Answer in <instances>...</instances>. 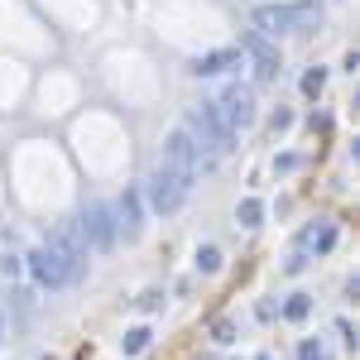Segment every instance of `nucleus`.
<instances>
[{
    "label": "nucleus",
    "mask_w": 360,
    "mask_h": 360,
    "mask_svg": "<svg viewBox=\"0 0 360 360\" xmlns=\"http://www.w3.org/2000/svg\"><path fill=\"white\" fill-rule=\"evenodd\" d=\"M178 130H183V135L193 139V149H197V164H202V168H212V164H217V159L226 154V149L236 144V135H231V130H226L221 120L212 115V101H202V106H193V111L183 115V125H178Z\"/></svg>",
    "instance_id": "nucleus-1"
},
{
    "label": "nucleus",
    "mask_w": 360,
    "mask_h": 360,
    "mask_svg": "<svg viewBox=\"0 0 360 360\" xmlns=\"http://www.w3.org/2000/svg\"><path fill=\"white\" fill-rule=\"evenodd\" d=\"M322 20V10L303 0V5H259L255 10V29L264 34V39H278V34H307V29H317Z\"/></svg>",
    "instance_id": "nucleus-2"
},
{
    "label": "nucleus",
    "mask_w": 360,
    "mask_h": 360,
    "mask_svg": "<svg viewBox=\"0 0 360 360\" xmlns=\"http://www.w3.org/2000/svg\"><path fill=\"white\" fill-rule=\"evenodd\" d=\"M139 197H149V207H154L159 217H168V212H178V207H183V197H188V183L159 164V168H149V178H144Z\"/></svg>",
    "instance_id": "nucleus-3"
},
{
    "label": "nucleus",
    "mask_w": 360,
    "mask_h": 360,
    "mask_svg": "<svg viewBox=\"0 0 360 360\" xmlns=\"http://www.w3.org/2000/svg\"><path fill=\"white\" fill-rule=\"evenodd\" d=\"M212 115L221 120L231 135H240L250 120H255V91H250V86H240V82H236V86H226L221 96L212 101Z\"/></svg>",
    "instance_id": "nucleus-4"
},
{
    "label": "nucleus",
    "mask_w": 360,
    "mask_h": 360,
    "mask_svg": "<svg viewBox=\"0 0 360 360\" xmlns=\"http://www.w3.org/2000/svg\"><path fill=\"white\" fill-rule=\"evenodd\" d=\"M25 269L34 274L39 288H68V283H77V274L68 269V259H63L58 250H49V245L29 250V255H25Z\"/></svg>",
    "instance_id": "nucleus-5"
},
{
    "label": "nucleus",
    "mask_w": 360,
    "mask_h": 360,
    "mask_svg": "<svg viewBox=\"0 0 360 360\" xmlns=\"http://www.w3.org/2000/svg\"><path fill=\"white\" fill-rule=\"evenodd\" d=\"M77 231H82L86 250H111L115 240H120V236H115V217H111L106 202H86L82 217H77Z\"/></svg>",
    "instance_id": "nucleus-6"
},
{
    "label": "nucleus",
    "mask_w": 360,
    "mask_h": 360,
    "mask_svg": "<svg viewBox=\"0 0 360 360\" xmlns=\"http://www.w3.org/2000/svg\"><path fill=\"white\" fill-rule=\"evenodd\" d=\"M164 168L168 173H178L188 188L197 183V173H202V164H197V149H193V139L183 135V130H173V135L164 139Z\"/></svg>",
    "instance_id": "nucleus-7"
},
{
    "label": "nucleus",
    "mask_w": 360,
    "mask_h": 360,
    "mask_svg": "<svg viewBox=\"0 0 360 360\" xmlns=\"http://www.w3.org/2000/svg\"><path fill=\"white\" fill-rule=\"evenodd\" d=\"M49 250H58L63 259H68V269L82 278L86 274V240H82V231H77V221H63L58 231H49V240H44Z\"/></svg>",
    "instance_id": "nucleus-8"
},
{
    "label": "nucleus",
    "mask_w": 360,
    "mask_h": 360,
    "mask_svg": "<svg viewBox=\"0 0 360 360\" xmlns=\"http://www.w3.org/2000/svg\"><path fill=\"white\" fill-rule=\"evenodd\" d=\"M111 217H115V236H125V240L144 236V197H139V188H125V193L115 197Z\"/></svg>",
    "instance_id": "nucleus-9"
},
{
    "label": "nucleus",
    "mask_w": 360,
    "mask_h": 360,
    "mask_svg": "<svg viewBox=\"0 0 360 360\" xmlns=\"http://www.w3.org/2000/svg\"><path fill=\"white\" fill-rule=\"evenodd\" d=\"M240 53H250V63H255V77H259V82H274L278 68H283V63H278V49L264 39V34H259V29H245Z\"/></svg>",
    "instance_id": "nucleus-10"
},
{
    "label": "nucleus",
    "mask_w": 360,
    "mask_h": 360,
    "mask_svg": "<svg viewBox=\"0 0 360 360\" xmlns=\"http://www.w3.org/2000/svg\"><path fill=\"white\" fill-rule=\"evenodd\" d=\"M336 245V221H312L303 226V236H298V255H327V250Z\"/></svg>",
    "instance_id": "nucleus-11"
},
{
    "label": "nucleus",
    "mask_w": 360,
    "mask_h": 360,
    "mask_svg": "<svg viewBox=\"0 0 360 360\" xmlns=\"http://www.w3.org/2000/svg\"><path fill=\"white\" fill-rule=\"evenodd\" d=\"M231 68H240V53H236V49H217V53L193 58V77H221Z\"/></svg>",
    "instance_id": "nucleus-12"
},
{
    "label": "nucleus",
    "mask_w": 360,
    "mask_h": 360,
    "mask_svg": "<svg viewBox=\"0 0 360 360\" xmlns=\"http://www.w3.org/2000/svg\"><path fill=\"white\" fill-rule=\"evenodd\" d=\"M149 341H154V332H149V327H130V332L120 336V351H125V356H139Z\"/></svg>",
    "instance_id": "nucleus-13"
},
{
    "label": "nucleus",
    "mask_w": 360,
    "mask_h": 360,
    "mask_svg": "<svg viewBox=\"0 0 360 360\" xmlns=\"http://www.w3.org/2000/svg\"><path fill=\"white\" fill-rule=\"evenodd\" d=\"M236 221L240 226H259L264 221V202H259V197H245V202L236 207Z\"/></svg>",
    "instance_id": "nucleus-14"
},
{
    "label": "nucleus",
    "mask_w": 360,
    "mask_h": 360,
    "mask_svg": "<svg viewBox=\"0 0 360 360\" xmlns=\"http://www.w3.org/2000/svg\"><path fill=\"white\" fill-rule=\"evenodd\" d=\"M322 86H327V68L317 63V68L303 72V96H322Z\"/></svg>",
    "instance_id": "nucleus-15"
},
{
    "label": "nucleus",
    "mask_w": 360,
    "mask_h": 360,
    "mask_svg": "<svg viewBox=\"0 0 360 360\" xmlns=\"http://www.w3.org/2000/svg\"><path fill=\"white\" fill-rule=\"evenodd\" d=\"M307 312H312V298H307V293H293V298L283 303V317H288V322H303Z\"/></svg>",
    "instance_id": "nucleus-16"
},
{
    "label": "nucleus",
    "mask_w": 360,
    "mask_h": 360,
    "mask_svg": "<svg viewBox=\"0 0 360 360\" xmlns=\"http://www.w3.org/2000/svg\"><path fill=\"white\" fill-rule=\"evenodd\" d=\"M197 269H202V274H217V269H221V250L202 245V250H197Z\"/></svg>",
    "instance_id": "nucleus-17"
},
{
    "label": "nucleus",
    "mask_w": 360,
    "mask_h": 360,
    "mask_svg": "<svg viewBox=\"0 0 360 360\" xmlns=\"http://www.w3.org/2000/svg\"><path fill=\"white\" fill-rule=\"evenodd\" d=\"M0 274L20 278V274H25V255H5V259H0Z\"/></svg>",
    "instance_id": "nucleus-18"
},
{
    "label": "nucleus",
    "mask_w": 360,
    "mask_h": 360,
    "mask_svg": "<svg viewBox=\"0 0 360 360\" xmlns=\"http://www.w3.org/2000/svg\"><path fill=\"white\" fill-rule=\"evenodd\" d=\"M298 360H327V351H322V341H312V336H307L303 346H298Z\"/></svg>",
    "instance_id": "nucleus-19"
},
{
    "label": "nucleus",
    "mask_w": 360,
    "mask_h": 360,
    "mask_svg": "<svg viewBox=\"0 0 360 360\" xmlns=\"http://www.w3.org/2000/svg\"><path fill=\"white\" fill-rule=\"evenodd\" d=\"M212 341H236V322H217V327H212Z\"/></svg>",
    "instance_id": "nucleus-20"
},
{
    "label": "nucleus",
    "mask_w": 360,
    "mask_h": 360,
    "mask_svg": "<svg viewBox=\"0 0 360 360\" xmlns=\"http://www.w3.org/2000/svg\"><path fill=\"white\" fill-rule=\"evenodd\" d=\"M164 303V293H159V288H154V293H144V298H139V307H144V312H154V307Z\"/></svg>",
    "instance_id": "nucleus-21"
},
{
    "label": "nucleus",
    "mask_w": 360,
    "mask_h": 360,
    "mask_svg": "<svg viewBox=\"0 0 360 360\" xmlns=\"http://www.w3.org/2000/svg\"><path fill=\"white\" fill-rule=\"evenodd\" d=\"M0 336H5V317H0Z\"/></svg>",
    "instance_id": "nucleus-22"
},
{
    "label": "nucleus",
    "mask_w": 360,
    "mask_h": 360,
    "mask_svg": "<svg viewBox=\"0 0 360 360\" xmlns=\"http://www.w3.org/2000/svg\"><path fill=\"white\" fill-rule=\"evenodd\" d=\"M259 360H269V356H259Z\"/></svg>",
    "instance_id": "nucleus-23"
}]
</instances>
